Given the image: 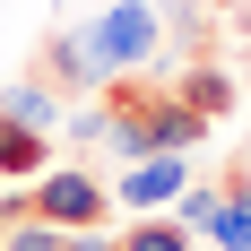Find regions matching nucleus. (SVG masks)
<instances>
[{
    "label": "nucleus",
    "instance_id": "nucleus-1",
    "mask_svg": "<svg viewBox=\"0 0 251 251\" xmlns=\"http://www.w3.org/2000/svg\"><path fill=\"white\" fill-rule=\"evenodd\" d=\"M104 113H113L104 148L122 165H139V156H191L208 139V122L182 96H156V87H130V78H104Z\"/></svg>",
    "mask_w": 251,
    "mask_h": 251
},
{
    "label": "nucleus",
    "instance_id": "nucleus-2",
    "mask_svg": "<svg viewBox=\"0 0 251 251\" xmlns=\"http://www.w3.org/2000/svg\"><path fill=\"white\" fill-rule=\"evenodd\" d=\"M87 35H96L104 78H130V70H148L156 52H165V9L156 0H113L104 18H87Z\"/></svg>",
    "mask_w": 251,
    "mask_h": 251
},
{
    "label": "nucleus",
    "instance_id": "nucleus-3",
    "mask_svg": "<svg viewBox=\"0 0 251 251\" xmlns=\"http://www.w3.org/2000/svg\"><path fill=\"white\" fill-rule=\"evenodd\" d=\"M26 208H35L44 226H61V234H87V226H104V208H113V182H96L87 165H52V174H35Z\"/></svg>",
    "mask_w": 251,
    "mask_h": 251
},
{
    "label": "nucleus",
    "instance_id": "nucleus-4",
    "mask_svg": "<svg viewBox=\"0 0 251 251\" xmlns=\"http://www.w3.org/2000/svg\"><path fill=\"white\" fill-rule=\"evenodd\" d=\"M35 78H52L61 96H104V61H96V35L87 26H52L44 35V52H35Z\"/></svg>",
    "mask_w": 251,
    "mask_h": 251
},
{
    "label": "nucleus",
    "instance_id": "nucleus-5",
    "mask_svg": "<svg viewBox=\"0 0 251 251\" xmlns=\"http://www.w3.org/2000/svg\"><path fill=\"white\" fill-rule=\"evenodd\" d=\"M182 191H191V156H139V165L113 182V208H130V217H156V208H174Z\"/></svg>",
    "mask_w": 251,
    "mask_h": 251
},
{
    "label": "nucleus",
    "instance_id": "nucleus-6",
    "mask_svg": "<svg viewBox=\"0 0 251 251\" xmlns=\"http://www.w3.org/2000/svg\"><path fill=\"white\" fill-rule=\"evenodd\" d=\"M52 165H61V139H44V130H26V122L0 113V182H35Z\"/></svg>",
    "mask_w": 251,
    "mask_h": 251
},
{
    "label": "nucleus",
    "instance_id": "nucleus-7",
    "mask_svg": "<svg viewBox=\"0 0 251 251\" xmlns=\"http://www.w3.org/2000/svg\"><path fill=\"white\" fill-rule=\"evenodd\" d=\"M0 113L26 130H44V139H61V113H70V96L52 87V78H18V87H0Z\"/></svg>",
    "mask_w": 251,
    "mask_h": 251
},
{
    "label": "nucleus",
    "instance_id": "nucleus-8",
    "mask_svg": "<svg viewBox=\"0 0 251 251\" xmlns=\"http://www.w3.org/2000/svg\"><path fill=\"white\" fill-rule=\"evenodd\" d=\"M174 96L191 104V113H200L208 130H217V122H226V113H234V78L217 70V61H191V70H182V87H174Z\"/></svg>",
    "mask_w": 251,
    "mask_h": 251
},
{
    "label": "nucleus",
    "instance_id": "nucleus-9",
    "mask_svg": "<svg viewBox=\"0 0 251 251\" xmlns=\"http://www.w3.org/2000/svg\"><path fill=\"white\" fill-rule=\"evenodd\" d=\"M104 130H113V113H104V96H96V104L78 96L70 113H61V148H104Z\"/></svg>",
    "mask_w": 251,
    "mask_h": 251
},
{
    "label": "nucleus",
    "instance_id": "nucleus-10",
    "mask_svg": "<svg viewBox=\"0 0 251 251\" xmlns=\"http://www.w3.org/2000/svg\"><path fill=\"white\" fill-rule=\"evenodd\" d=\"M122 251H200L191 234L174 226V217H130V234H122Z\"/></svg>",
    "mask_w": 251,
    "mask_h": 251
},
{
    "label": "nucleus",
    "instance_id": "nucleus-11",
    "mask_svg": "<svg viewBox=\"0 0 251 251\" xmlns=\"http://www.w3.org/2000/svg\"><path fill=\"white\" fill-rule=\"evenodd\" d=\"M217 208H226V191H208V182H191V191H182V200H174V226L191 234V243H200V234L217 226Z\"/></svg>",
    "mask_w": 251,
    "mask_h": 251
},
{
    "label": "nucleus",
    "instance_id": "nucleus-12",
    "mask_svg": "<svg viewBox=\"0 0 251 251\" xmlns=\"http://www.w3.org/2000/svg\"><path fill=\"white\" fill-rule=\"evenodd\" d=\"M0 251H70V234H61V226H44V217H26V226H9V234H0Z\"/></svg>",
    "mask_w": 251,
    "mask_h": 251
},
{
    "label": "nucleus",
    "instance_id": "nucleus-13",
    "mask_svg": "<svg viewBox=\"0 0 251 251\" xmlns=\"http://www.w3.org/2000/svg\"><path fill=\"white\" fill-rule=\"evenodd\" d=\"M200 243H208V251H251V217H243V208L226 200V208H217V226H208Z\"/></svg>",
    "mask_w": 251,
    "mask_h": 251
},
{
    "label": "nucleus",
    "instance_id": "nucleus-14",
    "mask_svg": "<svg viewBox=\"0 0 251 251\" xmlns=\"http://www.w3.org/2000/svg\"><path fill=\"white\" fill-rule=\"evenodd\" d=\"M26 217H35V208H26V191H0V234H9V226H26Z\"/></svg>",
    "mask_w": 251,
    "mask_h": 251
},
{
    "label": "nucleus",
    "instance_id": "nucleus-15",
    "mask_svg": "<svg viewBox=\"0 0 251 251\" xmlns=\"http://www.w3.org/2000/svg\"><path fill=\"white\" fill-rule=\"evenodd\" d=\"M226 200H234V208L251 217V165H234V174H226Z\"/></svg>",
    "mask_w": 251,
    "mask_h": 251
},
{
    "label": "nucleus",
    "instance_id": "nucleus-16",
    "mask_svg": "<svg viewBox=\"0 0 251 251\" xmlns=\"http://www.w3.org/2000/svg\"><path fill=\"white\" fill-rule=\"evenodd\" d=\"M70 251H122V243H113L104 226H87V234H70Z\"/></svg>",
    "mask_w": 251,
    "mask_h": 251
}]
</instances>
